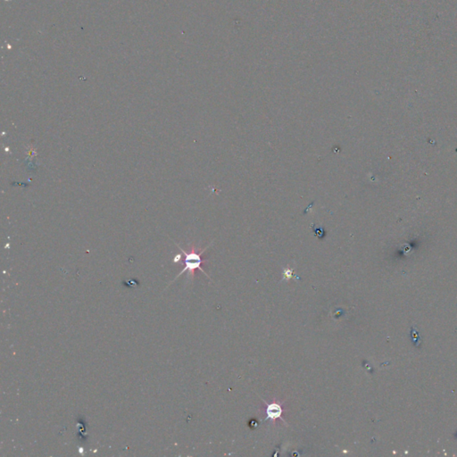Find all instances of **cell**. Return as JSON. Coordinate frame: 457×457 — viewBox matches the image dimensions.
Segmentation results:
<instances>
[{
	"instance_id": "cell-1",
	"label": "cell",
	"mask_w": 457,
	"mask_h": 457,
	"mask_svg": "<svg viewBox=\"0 0 457 457\" xmlns=\"http://www.w3.org/2000/svg\"><path fill=\"white\" fill-rule=\"evenodd\" d=\"M211 245H212V243L209 244L206 248L201 250L200 252H198V251L196 250V246H192L190 252H186V251L183 250L180 246H178V248H179L180 250H182L183 256H184V258H183L182 260L184 268H183V270L180 272L179 275L176 277V278H178L179 276H180V275L184 274V272H188V274H190V276L194 277L196 270H201L204 275H206L208 278H209V276H208V275L206 274V272L202 269L201 266H202L203 262H206V260H203V258H202V254L204 253V251L208 250V248ZM176 278H175V280H176Z\"/></svg>"
},
{
	"instance_id": "cell-2",
	"label": "cell",
	"mask_w": 457,
	"mask_h": 457,
	"mask_svg": "<svg viewBox=\"0 0 457 457\" xmlns=\"http://www.w3.org/2000/svg\"><path fill=\"white\" fill-rule=\"evenodd\" d=\"M264 402L266 404V420H275L280 419L285 422V420L282 418L283 408L282 404L274 402V403H267L264 400Z\"/></svg>"
}]
</instances>
